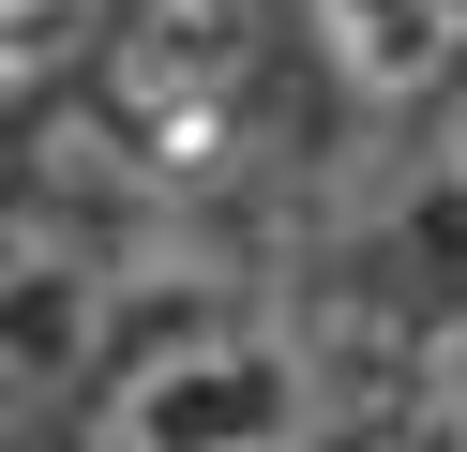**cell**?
Here are the masks:
<instances>
[{"mask_svg":"<svg viewBox=\"0 0 467 452\" xmlns=\"http://www.w3.org/2000/svg\"><path fill=\"white\" fill-rule=\"evenodd\" d=\"M286 76H302L286 0H91V60L46 121L91 166H61V181L136 196V211H212L272 166Z\"/></svg>","mask_w":467,"mask_h":452,"instance_id":"obj_1","label":"cell"},{"mask_svg":"<svg viewBox=\"0 0 467 452\" xmlns=\"http://www.w3.org/2000/svg\"><path fill=\"white\" fill-rule=\"evenodd\" d=\"M302 331L286 301L196 287V301H136L121 347L91 362V392L61 407L76 452H302Z\"/></svg>","mask_w":467,"mask_h":452,"instance_id":"obj_2","label":"cell"},{"mask_svg":"<svg viewBox=\"0 0 467 452\" xmlns=\"http://www.w3.org/2000/svg\"><path fill=\"white\" fill-rule=\"evenodd\" d=\"M136 317V226L91 181H0V437L61 422Z\"/></svg>","mask_w":467,"mask_h":452,"instance_id":"obj_3","label":"cell"},{"mask_svg":"<svg viewBox=\"0 0 467 452\" xmlns=\"http://www.w3.org/2000/svg\"><path fill=\"white\" fill-rule=\"evenodd\" d=\"M286 46L347 136H407L437 106V76L467 60V0H286Z\"/></svg>","mask_w":467,"mask_h":452,"instance_id":"obj_4","label":"cell"},{"mask_svg":"<svg viewBox=\"0 0 467 452\" xmlns=\"http://www.w3.org/2000/svg\"><path fill=\"white\" fill-rule=\"evenodd\" d=\"M76 60H91V0H0V136L61 121Z\"/></svg>","mask_w":467,"mask_h":452,"instance_id":"obj_5","label":"cell"},{"mask_svg":"<svg viewBox=\"0 0 467 452\" xmlns=\"http://www.w3.org/2000/svg\"><path fill=\"white\" fill-rule=\"evenodd\" d=\"M407 136H422V151H407V196H422L437 226L467 241V60H452V76H437V106L407 121Z\"/></svg>","mask_w":467,"mask_h":452,"instance_id":"obj_6","label":"cell"},{"mask_svg":"<svg viewBox=\"0 0 467 452\" xmlns=\"http://www.w3.org/2000/svg\"><path fill=\"white\" fill-rule=\"evenodd\" d=\"M0 181H16V136H0Z\"/></svg>","mask_w":467,"mask_h":452,"instance_id":"obj_7","label":"cell"}]
</instances>
